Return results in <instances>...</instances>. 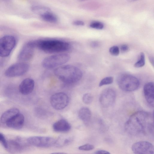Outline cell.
<instances>
[{"label":"cell","mask_w":154,"mask_h":154,"mask_svg":"<svg viewBox=\"0 0 154 154\" xmlns=\"http://www.w3.org/2000/svg\"><path fill=\"white\" fill-rule=\"evenodd\" d=\"M154 83L152 82L146 83L143 88L145 99L148 103L153 107L154 104Z\"/></svg>","instance_id":"cell-13"},{"label":"cell","mask_w":154,"mask_h":154,"mask_svg":"<svg viewBox=\"0 0 154 154\" xmlns=\"http://www.w3.org/2000/svg\"><path fill=\"white\" fill-rule=\"evenodd\" d=\"M109 52L110 54L114 56H118L120 52V50L118 47L116 46H113L109 49Z\"/></svg>","instance_id":"cell-27"},{"label":"cell","mask_w":154,"mask_h":154,"mask_svg":"<svg viewBox=\"0 0 154 154\" xmlns=\"http://www.w3.org/2000/svg\"><path fill=\"white\" fill-rule=\"evenodd\" d=\"M70 58L69 54L66 53L55 54L45 58L42 62V66L44 68L51 69L68 62Z\"/></svg>","instance_id":"cell-5"},{"label":"cell","mask_w":154,"mask_h":154,"mask_svg":"<svg viewBox=\"0 0 154 154\" xmlns=\"http://www.w3.org/2000/svg\"><path fill=\"white\" fill-rule=\"evenodd\" d=\"M125 129L129 135L135 137L153 134V113L139 111L132 114L125 122Z\"/></svg>","instance_id":"cell-1"},{"label":"cell","mask_w":154,"mask_h":154,"mask_svg":"<svg viewBox=\"0 0 154 154\" xmlns=\"http://www.w3.org/2000/svg\"><path fill=\"white\" fill-rule=\"evenodd\" d=\"M16 44L15 38L12 35H6L0 38V57L9 55Z\"/></svg>","instance_id":"cell-6"},{"label":"cell","mask_w":154,"mask_h":154,"mask_svg":"<svg viewBox=\"0 0 154 154\" xmlns=\"http://www.w3.org/2000/svg\"><path fill=\"white\" fill-rule=\"evenodd\" d=\"M137 0H127V1L128 2H135V1H136Z\"/></svg>","instance_id":"cell-35"},{"label":"cell","mask_w":154,"mask_h":154,"mask_svg":"<svg viewBox=\"0 0 154 154\" xmlns=\"http://www.w3.org/2000/svg\"><path fill=\"white\" fill-rule=\"evenodd\" d=\"M90 26L93 29H102L104 27V25L101 22L99 21H93L90 24Z\"/></svg>","instance_id":"cell-25"},{"label":"cell","mask_w":154,"mask_h":154,"mask_svg":"<svg viewBox=\"0 0 154 154\" xmlns=\"http://www.w3.org/2000/svg\"><path fill=\"white\" fill-rule=\"evenodd\" d=\"M19 113V110L16 108L10 109L2 115L1 117V122L2 123L6 124L7 122Z\"/></svg>","instance_id":"cell-17"},{"label":"cell","mask_w":154,"mask_h":154,"mask_svg":"<svg viewBox=\"0 0 154 154\" xmlns=\"http://www.w3.org/2000/svg\"><path fill=\"white\" fill-rule=\"evenodd\" d=\"M69 98L66 93L60 92L52 95L50 98V103L55 109L60 110L65 108L69 103Z\"/></svg>","instance_id":"cell-7"},{"label":"cell","mask_w":154,"mask_h":154,"mask_svg":"<svg viewBox=\"0 0 154 154\" xmlns=\"http://www.w3.org/2000/svg\"><path fill=\"white\" fill-rule=\"evenodd\" d=\"M29 65L25 62L14 64L9 67L6 70L5 75L8 77H14L22 75L29 70Z\"/></svg>","instance_id":"cell-10"},{"label":"cell","mask_w":154,"mask_h":154,"mask_svg":"<svg viewBox=\"0 0 154 154\" xmlns=\"http://www.w3.org/2000/svg\"><path fill=\"white\" fill-rule=\"evenodd\" d=\"M149 60L150 62L152 64V66H154V58L153 57L150 56L149 57Z\"/></svg>","instance_id":"cell-34"},{"label":"cell","mask_w":154,"mask_h":154,"mask_svg":"<svg viewBox=\"0 0 154 154\" xmlns=\"http://www.w3.org/2000/svg\"><path fill=\"white\" fill-rule=\"evenodd\" d=\"M83 102L85 104H88L91 103L93 101V97L89 93L85 94L82 98Z\"/></svg>","instance_id":"cell-24"},{"label":"cell","mask_w":154,"mask_h":154,"mask_svg":"<svg viewBox=\"0 0 154 154\" xmlns=\"http://www.w3.org/2000/svg\"><path fill=\"white\" fill-rule=\"evenodd\" d=\"M78 116L79 119L86 123H88L90 121L91 113L90 109L87 107L81 108L78 112Z\"/></svg>","instance_id":"cell-18"},{"label":"cell","mask_w":154,"mask_h":154,"mask_svg":"<svg viewBox=\"0 0 154 154\" xmlns=\"http://www.w3.org/2000/svg\"><path fill=\"white\" fill-rule=\"evenodd\" d=\"M24 122V117L23 115L19 113L7 122L6 124L10 128L19 129L23 127Z\"/></svg>","instance_id":"cell-15"},{"label":"cell","mask_w":154,"mask_h":154,"mask_svg":"<svg viewBox=\"0 0 154 154\" xmlns=\"http://www.w3.org/2000/svg\"><path fill=\"white\" fill-rule=\"evenodd\" d=\"M72 24L76 26H83L85 25V23L82 20H76L73 22Z\"/></svg>","instance_id":"cell-30"},{"label":"cell","mask_w":154,"mask_h":154,"mask_svg":"<svg viewBox=\"0 0 154 154\" xmlns=\"http://www.w3.org/2000/svg\"><path fill=\"white\" fill-rule=\"evenodd\" d=\"M35 48L32 41L27 43L23 47L18 54L19 60L26 61L31 59L34 55Z\"/></svg>","instance_id":"cell-12"},{"label":"cell","mask_w":154,"mask_h":154,"mask_svg":"<svg viewBox=\"0 0 154 154\" xmlns=\"http://www.w3.org/2000/svg\"><path fill=\"white\" fill-rule=\"evenodd\" d=\"M40 17L43 20L49 23H56L58 20L57 16L51 11L46 12Z\"/></svg>","instance_id":"cell-19"},{"label":"cell","mask_w":154,"mask_h":154,"mask_svg":"<svg viewBox=\"0 0 154 154\" xmlns=\"http://www.w3.org/2000/svg\"><path fill=\"white\" fill-rule=\"evenodd\" d=\"M53 154H64L65 153H60V152H59V153H57V152H56V153H53Z\"/></svg>","instance_id":"cell-36"},{"label":"cell","mask_w":154,"mask_h":154,"mask_svg":"<svg viewBox=\"0 0 154 154\" xmlns=\"http://www.w3.org/2000/svg\"><path fill=\"white\" fill-rule=\"evenodd\" d=\"M31 9L32 12L40 16L46 12L51 11L49 8L41 5L32 6Z\"/></svg>","instance_id":"cell-20"},{"label":"cell","mask_w":154,"mask_h":154,"mask_svg":"<svg viewBox=\"0 0 154 154\" xmlns=\"http://www.w3.org/2000/svg\"><path fill=\"white\" fill-rule=\"evenodd\" d=\"M94 148V146L93 145L87 143L79 146L78 149L81 150L88 151L93 149Z\"/></svg>","instance_id":"cell-26"},{"label":"cell","mask_w":154,"mask_h":154,"mask_svg":"<svg viewBox=\"0 0 154 154\" xmlns=\"http://www.w3.org/2000/svg\"><path fill=\"white\" fill-rule=\"evenodd\" d=\"M35 85L34 80L30 78L24 79L19 86V90L21 94L26 95L30 94L33 91Z\"/></svg>","instance_id":"cell-14"},{"label":"cell","mask_w":154,"mask_h":154,"mask_svg":"<svg viewBox=\"0 0 154 154\" xmlns=\"http://www.w3.org/2000/svg\"><path fill=\"white\" fill-rule=\"evenodd\" d=\"M131 149L136 154H153L154 146L151 143L146 141H140L134 143Z\"/></svg>","instance_id":"cell-11"},{"label":"cell","mask_w":154,"mask_h":154,"mask_svg":"<svg viewBox=\"0 0 154 154\" xmlns=\"http://www.w3.org/2000/svg\"><path fill=\"white\" fill-rule=\"evenodd\" d=\"M56 139L50 137L32 136L28 138L27 141L30 144L38 147H47L55 145Z\"/></svg>","instance_id":"cell-9"},{"label":"cell","mask_w":154,"mask_h":154,"mask_svg":"<svg viewBox=\"0 0 154 154\" xmlns=\"http://www.w3.org/2000/svg\"><path fill=\"white\" fill-rule=\"evenodd\" d=\"M0 142L5 148H8V144L4 136L0 133Z\"/></svg>","instance_id":"cell-28"},{"label":"cell","mask_w":154,"mask_h":154,"mask_svg":"<svg viewBox=\"0 0 154 154\" xmlns=\"http://www.w3.org/2000/svg\"><path fill=\"white\" fill-rule=\"evenodd\" d=\"M72 140L71 137L61 136L56 139L55 145L57 146H63L70 143Z\"/></svg>","instance_id":"cell-21"},{"label":"cell","mask_w":154,"mask_h":154,"mask_svg":"<svg viewBox=\"0 0 154 154\" xmlns=\"http://www.w3.org/2000/svg\"><path fill=\"white\" fill-rule=\"evenodd\" d=\"M94 154H110V153L108 151L104 150H99L96 151L94 152Z\"/></svg>","instance_id":"cell-32"},{"label":"cell","mask_w":154,"mask_h":154,"mask_svg":"<svg viewBox=\"0 0 154 154\" xmlns=\"http://www.w3.org/2000/svg\"><path fill=\"white\" fill-rule=\"evenodd\" d=\"M78 0L79 1H83L86 0Z\"/></svg>","instance_id":"cell-37"},{"label":"cell","mask_w":154,"mask_h":154,"mask_svg":"<svg viewBox=\"0 0 154 154\" xmlns=\"http://www.w3.org/2000/svg\"><path fill=\"white\" fill-rule=\"evenodd\" d=\"M113 81V79L112 77H107L103 79L100 82L99 86L101 87L105 85L112 84Z\"/></svg>","instance_id":"cell-23"},{"label":"cell","mask_w":154,"mask_h":154,"mask_svg":"<svg viewBox=\"0 0 154 154\" xmlns=\"http://www.w3.org/2000/svg\"><path fill=\"white\" fill-rule=\"evenodd\" d=\"M36 112L38 114L37 116L39 117H43L45 116L46 115V112L44 110L40 108H37L36 110Z\"/></svg>","instance_id":"cell-29"},{"label":"cell","mask_w":154,"mask_h":154,"mask_svg":"<svg viewBox=\"0 0 154 154\" xmlns=\"http://www.w3.org/2000/svg\"><path fill=\"white\" fill-rule=\"evenodd\" d=\"M117 83L122 90L131 92L137 90L139 87L140 82L135 76L127 74L120 75L117 78Z\"/></svg>","instance_id":"cell-4"},{"label":"cell","mask_w":154,"mask_h":154,"mask_svg":"<svg viewBox=\"0 0 154 154\" xmlns=\"http://www.w3.org/2000/svg\"><path fill=\"white\" fill-rule=\"evenodd\" d=\"M145 64V54L141 52L140 54V59L134 64V66L136 68H140L143 66Z\"/></svg>","instance_id":"cell-22"},{"label":"cell","mask_w":154,"mask_h":154,"mask_svg":"<svg viewBox=\"0 0 154 154\" xmlns=\"http://www.w3.org/2000/svg\"><path fill=\"white\" fill-rule=\"evenodd\" d=\"M129 49V47L128 45L126 44L122 45L120 47L121 51L123 53L125 52L128 51Z\"/></svg>","instance_id":"cell-31"},{"label":"cell","mask_w":154,"mask_h":154,"mask_svg":"<svg viewBox=\"0 0 154 154\" xmlns=\"http://www.w3.org/2000/svg\"><path fill=\"white\" fill-rule=\"evenodd\" d=\"M99 45L98 42L94 41L92 42L91 44V46L93 48H96L98 47Z\"/></svg>","instance_id":"cell-33"},{"label":"cell","mask_w":154,"mask_h":154,"mask_svg":"<svg viewBox=\"0 0 154 154\" xmlns=\"http://www.w3.org/2000/svg\"><path fill=\"white\" fill-rule=\"evenodd\" d=\"M32 42L35 48L48 53L63 52L69 50L71 48L69 43L57 39H40Z\"/></svg>","instance_id":"cell-3"},{"label":"cell","mask_w":154,"mask_h":154,"mask_svg":"<svg viewBox=\"0 0 154 154\" xmlns=\"http://www.w3.org/2000/svg\"><path fill=\"white\" fill-rule=\"evenodd\" d=\"M53 128L55 131L64 132L69 131L71 128V126L66 120L64 119H61L53 124Z\"/></svg>","instance_id":"cell-16"},{"label":"cell","mask_w":154,"mask_h":154,"mask_svg":"<svg viewBox=\"0 0 154 154\" xmlns=\"http://www.w3.org/2000/svg\"><path fill=\"white\" fill-rule=\"evenodd\" d=\"M116 97L115 91L112 88H108L104 90L101 92L99 102L103 108L109 107L114 104Z\"/></svg>","instance_id":"cell-8"},{"label":"cell","mask_w":154,"mask_h":154,"mask_svg":"<svg viewBox=\"0 0 154 154\" xmlns=\"http://www.w3.org/2000/svg\"><path fill=\"white\" fill-rule=\"evenodd\" d=\"M54 73L59 79L67 84L78 82L82 76V72L80 69L70 65L58 66L54 70Z\"/></svg>","instance_id":"cell-2"}]
</instances>
